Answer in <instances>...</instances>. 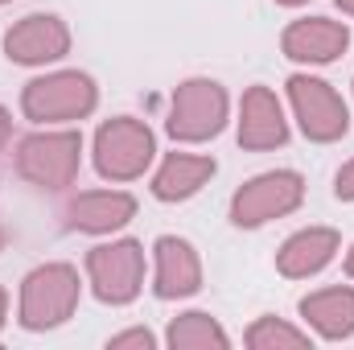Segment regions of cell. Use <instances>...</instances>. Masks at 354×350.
Returning a JSON list of instances; mask_svg holds the SVG:
<instances>
[{"label": "cell", "mask_w": 354, "mask_h": 350, "mask_svg": "<svg viewBox=\"0 0 354 350\" xmlns=\"http://www.w3.org/2000/svg\"><path fill=\"white\" fill-rule=\"evenodd\" d=\"M79 268L75 264H41L21 280V301H17V322L29 334L54 330L75 317L79 309Z\"/></svg>", "instance_id": "obj_1"}, {"label": "cell", "mask_w": 354, "mask_h": 350, "mask_svg": "<svg viewBox=\"0 0 354 350\" xmlns=\"http://www.w3.org/2000/svg\"><path fill=\"white\" fill-rule=\"evenodd\" d=\"M99 103V87L87 71H54L37 75L21 91V111L33 124H75L87 120Z\"/></svg>", "instance_id": "obj_2"}, {"label": "cell", "mask_w": 354, "mask_h": 350, "mask_svg": "<svg viewBox=\"0 0 354 350\" xmlns=\"http://www.w3.org/2000/svg\"><path fill=\"white\" fill-rule=\"evenodd\" d=\"M157 157V136L136 116H111L95 132V169L103 181H136Z\"/></svg>", "instance_id": "obj_3"}, {"label": "cell", "mask_w": 354, "mask_h": 350, "mask_svg": "<svg viewBox=\"0 0 354 350\" xmlns=\"http://www.w3.org/2000/svg\"><path fill=\"white\" fill-rule=\"evenodd\" d=\"M227 111H231V99H227L223 83H214V79H185V83L174 87L165 132L174 136L177 145L214 140L227 128Z\"/></svg>", "instance_id": "obj_4"}, {"label": "cell", "mask_w": 354, "mask_h": 350, "mask_svg": "<svg viewBox=\"0 0 354 350\" xmlns=\"http://www.w3.org/2000/svg\"><path fill=\"white\" fill-rule=\"evenodd\" d=\"M83 165V132L58 128V132H33L17 145V174L37 190H66L75 185Z\"/></svg>", "instance_id": "obj_5"}, {"label": "cell", "mask_w": 354, "mask_h": 350, "mask_svg": "<svg viewBox=\"0 0 354 350\" xmlns=\"http://www.w3.org/2000/svg\"><path fill=\"white\" fill-rule=\"evenodd\" d=\"M305 202V177L297 169H272L252 181H243L231 198V223L239 231H256L272 219L292 214Z\"/></svg>", "instance_id": "obj_6"}, {"label": "cell", "mask_w": 354, "mask_h": 350, "mask_svg": "<svg viewBox=\"0 0 354 350\" xmlns=\"http://www.w3.org/2000/svg\"><path fill=\"white\" fill-rule=\"evenodd\" d=\"M87 280L103 305H132L145 288V248L136 239L95 243L87 252Z\"/></svg>", "instance_id": "obj_7"}, {"label": "cell", "mask_w": 354, "mask_h": 350, "mask_svg": "<svg viewBox=\"0 0 354 350\" xmlns=\"http://www.w3.org/2000/svg\"><path fill=\"white\" fill-rule=\"evenodd\" d=\"M284 87H288V103H292V116H297L305 140L334 145V140H342L351 132V107H346V99L330 87L326 79L292 75Z\"/></svg>", "instance_id": "obj_8"}, {"label": "cell", "mask_w": 354, "mask_h": 350, "mask_svg": "<svg viewBox=\"0 0 354 350\" xmlns=\"http://www.w3.org/2000/svg\"><path fill=\"white\" fill-rule=\"evenodd\" d=\"M71 54V29L54 12H29L4 33V58L17 66H50Z\"/></svg>", "instance_id": "obj_9"}, {"label": "cell", "mask_w": 354, "mask_h": 350, "mask_svg": "<svg viewBox=\"0 0 354 350\" xmlns=\"http://www.w3.org/2000/svg\"><path fill=\"white\" fill-rule=\"evenodd\" d=\"M351 46V29L346 21L334 17H301L292 25H284L280 33V50L288 62H305V66H330L346 54Z\"/></svg>", "instance_id": "obj_10"}, {"label": "cell", "mask_w": 354, "mask_h": 350, "mask_svg": "<svg viewBox=\"0 0 354 350\" xmlns=\"http://www.w3.org/2000/svg\"><path fill=\"white\" fill-rule=\"evenodd\" d=\"M288 145V120L284 103L272 87H248L239 99V149L248 153H268Z\"/></svg>", "instance_id": "obj_11"}, {"label": "cell", "mask_w": 354, "mask_h": 350, "mask_svg": "<svg viewBox=\"0 0 354 350\" xmlns=\"http://www.w3.org/2000/svg\"><path fill=\"white\" fill-rule=\"evenodd\" d=\"M202 288V260L189 239L161 235L153 243V293L161 301H181Z\"/></svg>", "instance_id": "obj_12"}, {"label": "cell", "mask_w": 354, "mask_h": 350, "mask_svg": "<svg viewBox=\"0 0 354 350\" xmlns=\"http://www.w3.org/2000/svg\"><path fill=\"white\" fill-rule=\"evenodd\" d=\"M66 227L87 235H115L136 219V198L128 190H83L66 202Z\"/></svg>", "instance_id": "obj_13"}, {"label": "cell", "mask_w": 354, "mask_h": 350, "mask_svg": "<svg viewBox=\"0 0 354 350\" xmlns=\"http://www.w3.org/2000/svg\"><path fill=\"white\" fill-rule=\"evenodd\" d=\"M338 248H342V235L334 227H305V231H297L280 243L276 272L288 276V280H309L338 256Z\"/></svg>", "instance_id": "obj_14"}, {"label": "cell", "mask_w": 354, "mask_h": 350, "mask_svg": "<svg viewBox=\"0 0 354 350\" xmlns=\"http://www.w3.org/2000/svg\"><path fill=\"white\" fill-rule=\"evenodd\" d=\"M301 317L326 342L351 338L354 334V288L351 284H334V288H317V293L301 297Z\"/></svg>", "instance_id": "obj_15"}, {"label": "cell", "mask_w": 354, "mask_h": 350, "mask_svg": "<svg viewBox=\"0 0 354 350\" xmlns=\"http://www.w3.org/2000/svg\"><path fill=\"white\" fill-rule=\"evenodd\" d=\"M214 157L202 153H169L161 161V169L153 174V198L157 202H185L194 198L210 177H214Z\"/></svg>", "instance_id": "obj_16"}, {"label": "cell", "mask_w": 354, "mask_h": 350, "mask_svg": "<svg viewBox=\"0 0 354 350\" xmlns=\"http://www.w3.org/2000/svg\"><path fill=\"white\" fill-rule=\"evenodd\" d=\"M165 342L174 350H227L231 347L227 330L210 313H202V309H189V313L174 317L169 330H165Z\"/></svg>", "instance_id": "obj_17"}, {"label": "cell", "mask_w": 354, "mask_h": 350, "mask_svg": "<svg viewBox=\"0 0 354 350\" xmlns=\"http://www.w3.org/2000/svg\"><path fill=\"white\" fill-rule=\"evenodd\" d=\"M248 347L252 350H305L313 347L305 330L280 322V317H256L252 330H248Z\"/></svg>", "instance_id": "obj_18"}, {"label": "cell", "mask_w": 354, "mask_h": 350, "mask_svg": "<svg viewBox=\"0 0 354 350\" xmlns=\"http://www.w3.org/2000/svg\"><path fill=\"white\" fill-rule=\"evenodd\" d=\"M153 350L157 347V334L153 330H145V326H136V330H124V334H115V338H107V350Z\"/></svg>", "instance_id": "obj_19"}, {"label": "cell", "mask_w": 354, "mask_h": 350, "mask_svg": "<svg viewBox=\"0 0 354 350\" xmlns=\"http://www.w3.org/2000/svg\"><path fill=\"white\" fill-rule=\"evenodd\" d=\"M334 198L338 202H354V161H346L338 177H334Z\"/></svg>", "instance_id": "obj_20"}, {"label": "cell", "mask_w": 354, "mask_h": 350, "mask_svg": "<svg viewBox=\"0 0 354 350\" xmlns=\"http://www.w3.org/2000/svg\"><path fill=\"white\" fill-rule=\"evenodd\" d=\"M8 136H12V116H8V107L0 103V153L8 149Z\"/></svg>", "instance_id": "obj_21"}, {"label": "cell", "mask_w": 354, "mask_h": 350, "mask_svg": "<svg viewBox=\"0 0 354 350\" xmlns=\"http://www.w3.org/2000/svg\"><path fill=\"white\" fill-rule=\"evenodd\" d=\"M4 317H8V293L0 288V326H4Z\"/></svg>", "instance_id": "obj_22"}, {"label": "cell", "mask_w": 354, "mask_h": 350, "mask_svg": "<svg viewBox=\"0 0 354 350\" xmlns=\"http://www.w3.org/2000/svg\"><path fill=\"white\" fill-rule=\"evenodd\" d=\"M346 276L354 280V243H351V252H346Z\"/></svg>", "instance_id": "obj_23"}, {"label": "cell", "mask_w": 354, "mask_h": 350, "mask_svg": "<svg viewBox=\"0 0 354 350\" xmlns=\"http://www.w3.org/2000/svg\"><path fill=\"white\" fill-rule=\"evenodd\" d=\"M280 8H301V4H309V0H276Z\"/></svg>", "instance_id": "obj_24"}, {"label": "cell", "mask_w": 354, "mask_h": 350, "mask_svg": "<svg viewBox=\"0 0 354 350\" xmlns=\"http://www.w3.org/2000/svg\"><path fill=\"white\" fill-rule=\"evenodd\" d=\"M338 8H342L346 17H354V0H338Z\"/></svg>", "instance_id": "obj_25"}, {"label": "cell", "mask_w": 354, "mask_h": 350, "mask_svg": "<svg viewBox=\"0 0 354 350\" xmlns=\"http://www.w3.org/2000/svg\"><path fill=\"white\" fill-rule=\"evenodd\" d=\"M0 248H4V227H0Z\"/></svg>", "instance_id": "obj_26"}, {"label": "cell", "mask_w": 354, "mask_h": 350, "mask_svg": "<svg viewBox=\"0 0 354 350\" xmlns=\"http://www.w3.org/2000/svg\"><path fill=\"white\" fill-rule=\"evenodd\" d=\"M0 4H8V0H0Z\"/></svg>", "instance_id": "obj_27"}]
</instances>
